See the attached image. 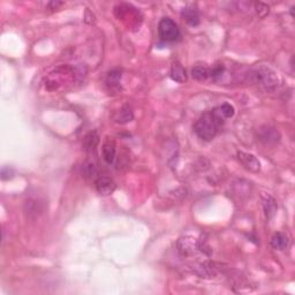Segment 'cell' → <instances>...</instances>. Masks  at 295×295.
Listing matches in <instances>:
<instances>
[{"label": "cell", "mask_w": 295, "mask_h": 295, "mask_svg": "<svg viewBox=\"0 0 295 295\" xmlns=\"http://www.w3.org/2000/svg\"><path fill=\"white\" fill-rule=\"evenodd\" d=\"M224 121L225 119L218 112L217 107H214L213 110L203 113L199 116L197 122L194 126V131L201 140L211 141L216 137L220 127L224 125Z\"/></svg>", "instance_id": "obj_1"}, {"label": "cell", "mask_w": 295, "mask_h": 295, "mask_svg": "<svg viewBox=\"0 0 295 295\" xmlns=\"http://www.w3.org/2000/svg\"><path fill=\"white\" fill-rule=\"evenodd\" d=\"M248 81L258 85L265 91H275L279 85V78L275 70L266 66H260L251 69L247 75Z\"/></svg>", "instance_id": "obj_2"}, {"label": "cell", "mask_w": 295, "mask_h": 295, "mask_svg": "<svg viewBox=\"0 0 295 295\" xmlns=\"http://www.w3.org/2000/svg\"><path fill=\"white\" fill-rule=\"evenodd\" d=\"M75 79V72L69 66H60L51 72L44 80V85L49 91H55L64 85L72 83Z\"/></svg>", "instance_id": "obj_3"}, {"label": "cell", "mask_w": 295, "mask_h": 295, "mask_svg": "<svg viewBox=\"0 0 295 295\" xmlns=\"http://www.w3.org/2000/svg\"><path fill=\"white\" fill-rule=\"evenodd\" d=\"M177 246H178V251H179V254L183 257L194 256V255L197 254L198 251L207 255H210L207 251L208 249H210L208 246L202 244V241H199V240L195 239L194 236L190 235L181 236V238L178 240Z\"/></svg>", "instance_id": "obj_4"}, {"label": "cell", "mask_w": 295, "mask_h": 295, "mask_svg": "<svg viewBox=\"0 0 295 295\" xmlns=\"http://www.w3.org/2000/svg\"><path fill=\"white\" fill-rule=\"evenodd\" d=\"M159 37L165 42H174L180 37L178 24L171 17H163L158 24Z\"/></svg>", "instance_id": "obj_5"}, {"label": "cell", "mask_w": 295, "mask_h": 295, "mask_svg": "<svg viewBox=\"0 0 295 295\" xmlns=\"http://www.w3.org/2000/svg\"><path fill=\"white\" fill-rule=\"evenodd\" d=\"M258 140L261 141L265 146H275L280 141V134L275 127L271 126H264L258 129L257 133Z\"/></svg>", "instance_id": "obj_6"}, {"label": "cell", "mask_w": 295, "mask_h": 295, "mask_svg": "<svg viewBox=\"0 0 295 295\" xmlns=\"http://www.w3.org/2000/svg\"><path fill=\"white\" fill-rule=\"evenodd\" d=\"M97 193L101 196H110L115 192L116 183L109 177H98L95 180Z\"/></svg>", "instance_id": "obj_7"}, {"label": "cell", "mask_w": 295, "mask_h": 295, "mask_svg": "<svg viewBox=\"0 0 295 295\" xmlns=\"http://www.w3.org/2000/svg\"><path fill=\"white\" fill-rule=\"evenodd\" d=\"M236 156H238L239 162L241 163L248 171L254 172V173H257V172L261 171V163L256 158V156L253 155V153L238 151Z\"/></svg>", "instance_id": "obj_8"}, {"label": "cell", "mask_w": 295, "mask_h": 295, "mask_svg": "<svg viewBox=\"0 0 295 295\" xmlns=\"http://www.w3.org/2000/svg\"><path fill=\"white\" fill-rule=\"evenodd\" d=\"M101 155L107 164H113L116 155V144L112 137L106 136L101 144Z\"/></svg>", "instance_id": "obj_9"}, {"label": "cell", "mask_w": 295, "mask_h": 295, "mask_svg": "<svg viewBox=\"0 0 295 295\" xmlns=\"http://www.w3.org/2000/svg\"><path fill=\"white\" fill-rule=\"evenodd\" d=\"M194 271L197 276L201 277V278H213V277L217 276L218 269L216 266V264L212 262H203L198 263L196 265H194Z\"/></svg>", "instance_id": "obj_10"}, {"label": "cell", "mask_w": 295, "mask_h": 295, "mask_svg": "<svg viewBox=\"0 0 295 295\" xmlns=\"http://www.w3.org/2000/svg\"><path fill=\"white\" fill-rule=\"evenodd\" d=\"M263 202V209H264V213H265V217L267 220H271L273 217L276 216L277 210H278V204H277V201L272 197L271 195L269 194L262 193L261 195Z\"/></svg>", "instance_id": "obj_11"}, {"label": "cell", "mask_w": 295, "mask_h": 295, "mask_svg": "<svg viewBox=\"0 0 295 295\" xmlns=\"http://www.w3.org/2000/svg\"><path fill=\"white\" fill-rule=\"evenodd\" d=\"M181 16H182L184 22H186L187 24H189V26H192V27L198 26L199 21H201L197 9H195L193 7L183 8V11L181 12Z\"/></svg>", "instance_id": "obj_12"}, {"label": "cell", "mask_w": 295, "mask_h": 295, "mask_svg": "<svg viewBox=\"0 0 295 295\" xmlns=\"http://www.w3.org/2000/svg\"><path fill=\"white\" fill-rule=\"evenodd\" d=\"M270 245L276 250H285V249H287L288 245H290V239L284 233L277 232L272 235Z\"/></svg>", "instance_id": "obj_13"}, {"label": "cell", "mask_w": 295, "mask_h": 295, "mask_svg": "<svg viewBox=\"0 0 295 295\" xmlns=\"http://www.w3.org/2000/svg\"><path fill=\"white\" fill-rule=\"evenodd\" d=\"M171 79L178 83H184L187 81L186 69L179 61H174L171 67Z\"/></svg>", "instance_id": "obj_14"}, {"label": "cell", "mask_w": 295, "mask_h": 295, "mask_svg": "<svg viewBox=\"0 0 295 295\" xmlns=\"http://www.w3.org/2000/svg\"><path fill=\"white\" fill-rule=\"evenodd\" d=\"M121 72L120 70H112L109 73L106 78V85L109 88L110 91H119L121 89Z\"/></svg>", "instance_id": "obj_15"}, {"label": "cell", "mask_w": 295, "mask_h": 295, "mask_svg": "<svg viewBox=\"0 0 295 295\" xmlns=\"http://www.w3.org/2000/svg\"><path fill=\"white\" fill-rule=\"evenodd\" d=\"M210 67H208L204 64H198L194 66L192 68V76L193 79L197 80V81H205V80L210 78Z\"/></svg>", "instance_id": "obj_16"}, {"label": "cell", "mask_w": 295, "mask_h": 295, "mask_svg": "<svg viewBox=\"0 0 295 295\" xmlns=\"http://www.w3.org/2000/svg\"><path fill=\"white\" fill-rule=\"evenodd\" d=\"M100 142L99 135H98L97 131H90L85 135L84 137V142H83V147L87 151H94L96 150V148L98 147V144Z\"/></svg>", "instance_id": "obj_17"}, {"label": "cell", "mask_w": 295, "mask_h": 295, "mask_svg": "<svg viewBox=\"0 0 295 295\" xmlns=\"http://www.w3.org/2000/svg\"><path fill=\"white\" fill-rule=\"evenodd\" d=\"M134 118L133 112H131V107L128 105H125L124 107H121V109L119 110V112L116 113L115 116V122H118V124H127V122H131V120Z\"/></svg>", "instance_id": "obj_18"}, {"label": "cell", "mask_w": 295, "mask_h": 295, "mask_svg": "<svg viewBox=\"0 0 295 295\" xmlns=\"http://www.w3.org/2000/svg\"><path fill=\"white\" fill-rule=\"evenodd\" d=\"M217 110H218V112L220 113V115L223 116L224 119H229V118H232V116L234 115V113H235L234 106L230 105L229 103H224L223 105L218 106V107H217Z\"/></svg>", "instance_id": "obj_19"}, {"label": "cell", "mask_w": 295, "mask_h": 295, "mask_svg": "<svg viewBox=\"0 0 295 295\" xmlns=\"http://www.w3.org/2000/svg\"><path fill=\"white\" fill-rule=\"evenodd\" d=\"M255 8H256V13L260 17H265L267 14L270 13V6L266 5L265 2L262 1H258L256 2V5H255Z\"/></svg>", "instance_id": "obj_20"}, {"label": "cell", "mask_w": 295, "mask_h": 295, "mask_svg": "<svg viewBox=\"0 0 295 295\" xmlns=\"http://www.w3.org/2000/svg\"><path fill=\"white\" fill-rule=\"evenodd\" d=\"M14 177V170L9 166H4L1 168V179L2 180H9Z\"/></svg>", "instance_id": "obj_21"}, {"label": "cell", "mask_w": 295, "mask_h": 295, "mask_svg": "<svg viewBox=\"0 0 295 295\" xmlns=\"http://www.w3.org/2000/svg\"><path fill=\"white\" fill-rule=\"evenodd\" d=\"M63 5H64L63 1H51L48 4V8L51 9V11H55V9L61 7Z\"/></svg>", "instance_id": "obj_22"}]
</instances>
